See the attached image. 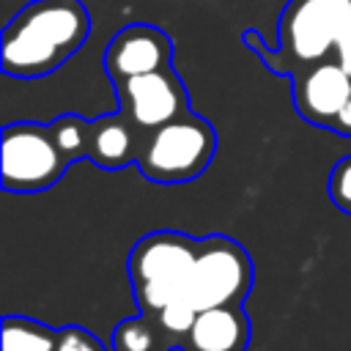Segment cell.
Returning a JSON list of instances; mask_svg holds the SVG:
<instances>
[{
	"mask_svg": "<svg viewBox=\"0 0 351 351\" xmlns=\"http://www.w3.org/2000/svg\"><path fill=\"white\" fill-rule=\"evenodd\" d=\"M241 38L280 77L329 58L351 71V0H288L277 19L274 49L255 27H247Z\"/></svg>",
	"mask_w": 351,
	"mask_h": 351,
	"instance_id": "obj_1",
	"label": "cell"
},
{
	"mask_svg": "<svg viewBox=\"0 0 351 351\" xmlns=\"http://www.w3.org/2000/svg\"><path fill=\"white\" fill-rule=\"evenodd\" d=\"M88 33L90 14L80 0H33L3 27L0 66L19 80L47 77L85 44Z\"/></svg>",
	"mask_w": 351,
	"mask_h": 351,
	"instance_id": "obj_2",
	"label": "cell"
},
{
	"mask_svg": "<svg viewBox=\"0 0 351 351\" xmlns=\"http://www.w3.org/2000/svg\"><path fill=\"white\" fill-rule=\"evenodd\" d=\"M197 250L200 239L181 230H154L134 241L126 258V274L140 313L154 315L165 304L184 299Z\"/></svg>",
	"mask_w": 351,
	"mask_h": 351,
	"instance_id": "obj_3",
	"label": "cell"
},
{
	"mask_svg": "<svg viewBox=\"0 0 351 351\" xmlns=\"http://www.w3.org/2000/svg\"><path fill=\"white\" fill-rule=\"evenodd\" d=\"M214 151V126L189 110L143 134L137 167L154 184H186L206 173Z\"/></svg>",
	"mask_w": 351,
	"mask_h": 351,
	"instance_id": "obj_4",
	"label": "cell"
},
{
	"mask_svg": "<svg viewBox=\"0 0 351 351\" xmlns=\"http://www.w3.org/2000/svg\"><path fill=\"white\" fill-rule=\"evenodd\" d=\"M252 291V258L230 236L200 239L197 258L192 263L184 299L195 310L219 304H244Z\"/></svg>",
	"mask_w": 351,
	"mask_h": 351,
	"instance_id": "obj_5",
	"label": "cell"
},
{
	"mask_svg": "<svg viewBox=\"0 0 351 351\" xmlns=\"http://www.w3.org/2000/svg\"><path fill=\"white\" fill-rule=\"evenodd\" d=\"M3 170L5 192H44L60 181L69 162L55 145L49 126L19 121L3 129Z\"/></svg>",
	"mask_w": 351,
	"mask_h": 351,
	"instance_id": "obj_6",
	"label": "cell"
},
{
	"mask_svg": "<svg viewBox=\"0 0 351 351\" xmlns=\"http://www.w3.org/2000/svg\"><path fill=\"white\" fill-rule=\"evenodd\" d=\"M121 112L145 134L184 112H189V93L173 66L112 82Z\"/></svg>",
	"mask_w": 351,
	"mask_h": 351,
	"instance_id": "obj_7",
	"label": "cell"
},
{
	"mask_svg": "<svg viewBox=\"0 0 351 351\" xmlns=\"http://www.w3.org/2000/svg\"><path fill=\"white\" fill-rule=\"evenodd\" d=\"M291 85L296 112L313 126L332 129L337 112L351 96V71L337 58H329L296 71Z\"/></svg>",
	"mask_w": 351,
	"mask_h": 351,
	"instance_id": "obj_8",
	"label": "cell"
},
{
	"mask_svg": "<svg viewBox=\"0 0 351 351\" xmlns=\"http://www.w3.org/2000/svg\"><path fill=\"white\" fill-rule=\"evenodd\" d=\"M170 60H173L170 36L156 25L134 22V25L121 27L110 38L104 58H101V66L112 82H121V80H129L137 74L167 69Z\"/></svg>",
	"mask_w": 351,
	"mask_h": 351,
	"instance_id": "obj_9",
	"label": "cell"
},
{
	"mask_svg": "<svg viewBox=\"0 0 351 351\" xmlns=\"http://www.w3.org/2000/svg\"><path fill=\"white\" fill-rule=\"evenodd\" d=\"M252 337V324L241 304H219L197 310L186 351H247Z\"/></svg>",
	"mask_w": 351,
	"mask_h": 351,
	"instance_id": "obj_10",
	"label": "cell"
},
{
	"mask_svg": "<svg viewBox=\"0 0 351 351\" xmlns=\"http://www.w3.org/2000/svg\"><path fill=\"white\" fill-rule=\"evenodd\" d=\"M143 132L118 110L90 121V148L88 159L101 170H121L137 162Z\"/></svg>",
	"mask_w": 351,
	"mask_h": 351,
	"instance_id": "obj_11",
	"label": "cell"
},
{
	"mask_svg": "<svg viewBox=\"0 0 351 351\" xmlns=\"http://www.w3.org/2000/svg\"><path fill=\"white\" fill-rule=\"evenodd\" d=\"M0 335L3 351H55L58 346V329L27 315H5Z\"/></svg>",
	"mask_w": 351,
	"mask_h": 351,
	"instance_id": "obj_12",
	"label": "cell"
},
{
	"mask_svg": "<svg viewBox=\"0 0 351 351\" xmlns=\"http://www.w3.org/2000/svg\"><path fill=\"white\" fill-rule=\"evenodd\" d=\"M112 351H167V346L154 315L140 313L134 318H123L115 326Z\"/></svg>",
	"mask_w": 351,
	"mask_h": 351,
	"instance_id": "obj_13",
	"label": "cell"
},
{
	"mask_svg": "<svg viewBox=\"0 0 351 351\" xmlns=\"http://www.w3.org/2000/svg\"><path fill=\"white\" fill-rule=\"evenodd\" d=\"M49 132L55 137V145L60 148V154L66 156L69 165L88 159V148H90V121H85L82 115L66 112L58 115L49 123Z\"/></svg>",
	"mask_w": 351,
	"mask_h": 351,
	"instance_id": "obj_14",
	"label": "cell"
},
{
	"mask_svg": "<svg viewBox=\"0 0 351 351\" xmlns=\"http://www.w3.org/2000/svg\"><path fill=\"white\" fill-rule=\"evenodd\" d=\"M195 315H197V310L186 299H176L154 313V321L165 337L167 351H186V337H189Z\"/></svg>",
	"mask_w": 351,
	"mask_h": 351,
	"instance_id": "obj_15",
	"label": "cell"
},
{
	"mask_svg": "<svg viewBox=\"0 0 351 351\" xmlns=\"http://www.w3.org/2000/svg\"><path fill=\"white\" fill-rule=\"evenodd\" d=\"M326 192H329V200L340 211L351 214V156H343L332 167L329 181H326Z\"/></svg>",
	"mask_w": 351,
	"mask_h": 351,
	"instance_id": "obj_16",
	"label": "cell"
},
{
	"mask_svg": "<svg viewBox=\"0 0 351 351\" xmlns=\"http://www.w3.org/2000/svg\"><path fill=\"white\" fill-rule=\"evenodd\" d=\"M55 351H107L104 343L85 326L69 324L63 329H58V346Z\"/></svg>",
	"mask_w": 351,
	"mask_h": 351,
	"instance_id": "obj_17",
	"label": "cell"
},
{
	"mask_svg": "<svg viewBox=\"0 0 351 351\" xmlns=\"http://www.w3.org/2000/svg\"><path fill=\"white\" fill-rule=\"evenodd\" d=\"M332 132H337L340 137H351V96H348V101L343 104V110L337 112V118H335V123H332Z\"/></svg>",
	"mask_w": 351,
	"mask_h": 351,
	"instance_id": "obj_18",
	"label": "cell"
}]
</instances>
